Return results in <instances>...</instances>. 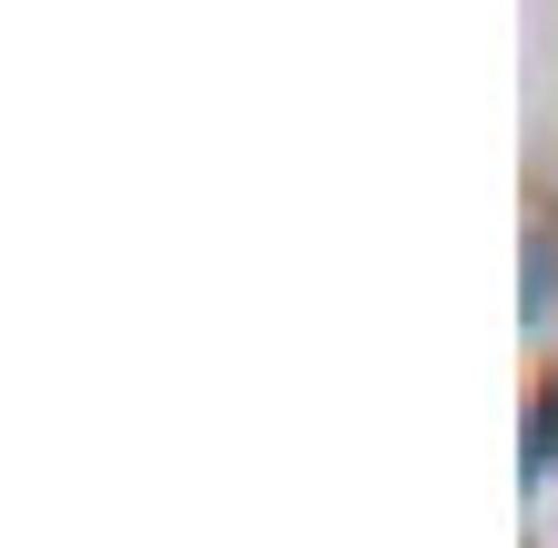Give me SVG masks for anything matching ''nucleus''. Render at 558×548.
Returning a JSON list of instances; mask_svg holds the SVG:
<instances>
[{
  "mask_svg": "<svg viewBox=\"0 0 558 548\" xmlns=\"http://www.w3.org/2000/svg\"><path fill=\"white\" fill-rule=\"evenodd\" d=\"M548 467H558V376H548V397H538V416H529V447H518V477H529V488H538Z\"/></svg>",
  "mask_w": 558,
  "mask_h": 548,
  "instance_id": "nucleus-1",
  "label": "nucleus"
}]
</instances>
